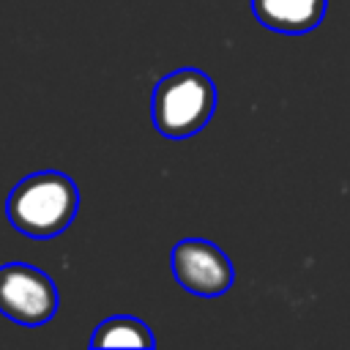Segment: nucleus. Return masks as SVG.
Masks as SVG:
<instances>
[{
	"label": "nucleus",
	"instance_id": "obj_6",
	"mask_svg": "<svg viewBox=\"0 0 350 350\" xmlns=\"http://www.w3.org/2000/svg\"><path fill=\"white\" fill-rule=\"evenodd\" d=\"M90 345L93 347H145L148 350V347H156V336L142 320L118 314V317L98 323V328L90 336Z\"/></svg>",
	"mask_w": 350,
	"mask_h": 350
},
{
	"label": "nucleus",
	"instance_id": "obj_4",
	"mask_svg": "<svg viewBox=\"0 0 350 350\" xmlns=\"http://www.w3.org/2000/svg\"><path fill=\"white\" fill-rule=\"evenodd\" d=\"M170 265L178 284L194 295H221L232 287L235 271L230 257L205 238H183L170 252Z\"/></svg>",
	"mask_w": 350,
	"mask_h": 350
},
{
	"label": "nucleus",
	"instance_id": "obj_3",
	"mask_svg": "<svg viewBox=\"0 0 350 350\" xmlns=\"http://www.w3.org/2000/svg\"><path fill=\"white\" fill-rule=\"evenodd\" d=\"M0 312L19 325H41L57 312V287L27 262L0 265Z\"/></svg>",
	"mask_w": 350,
	"mask_h": 350
},
{
	"label": "nucleus",
	"instance_id": "obj_5",
	"mask_svg": "<svg viewBox=\"0 0 350 350\" xmlns=\"http://www.w3.org/2000/svg\"><path fill=\"white\" fill-rule=\"evenodd\" d=\"M328 0H252L260 25L276 33H309L323 22Z\"/></svg>",
	"mask_w": 350,
	"mask_h": 350
},
{
	"label": "nucleus",
	"instance_id": "obj_2",
	"mask_svg": "<svg viewBox=\"0 0 350 350\" xmlns=\"http://www.w3.org/2000/svg\"><path fill=\"white\" fill-rule=\"evenodd\" d=\"M216 109V85L200 68H175L153 88L150 118L170 139H186L205 129Z\"/></svg>",
	"mask_w": 350,
	"mask_h": 350
},
{
	"label": "nucleus",
	"instance_id": "obj_1",
	"mask_svg": "<svg viewBox=\"0 0 350 350\" xmlns=\"http://www.w3.org/2000/svg\"><path fill=\"white\" fill-rule=\"evenodd\" d=\"M77 208V183L57 170H41L22 178L5 200L11 227L30 238H52L63 232L74 221Z\"/></svg>",
	"mask_w": 350,
	"mask_h": 350
}]
</instances>
